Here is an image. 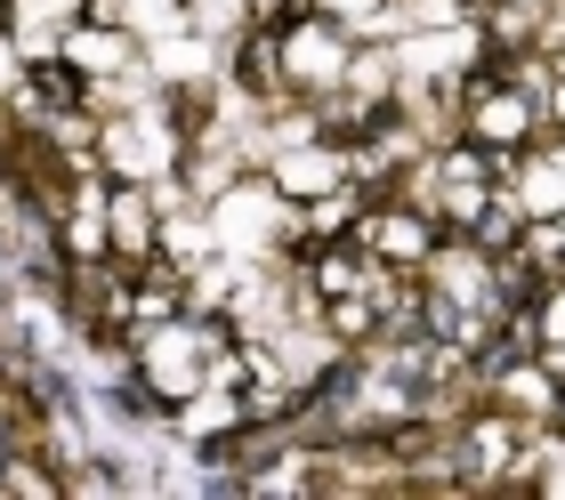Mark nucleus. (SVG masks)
I'll list each match as a JSON object with an SVG mask.
<instances>
[{"label":"nucleus","mask_w":565,"mask_h":500,"mask_svg":"<svg viewBox=\"0 0 565 500\" xmlns=\"http://www.w3.org/2000/svg\"><path fill=\"white\" fill-rule=\"evenodd\" d=\"M97 162H106V178H138V187L170 178L178 162H186V129H178L170 97L138 105V114H106V129H97Z\"/></svg>","instance_id":"obj_1"},{"label":"nucleus","mask_w":565,"mask_h":500,"mask_svg":"<svg viewBox=\"0 0 565 500\" xmlns=\"http://www.w3.org/2000/svg\"><path fill=\"white\" fill-rule=\"evenodd\" d=\"M282 33V82H291V97H331L340 89V73H348V57H355V33L340 17H323V9H299L291 24H275Z\"/></svg>","instance_id":"obj_2"},{"label":"nucleus","mask_w":565,"mask_h":500,"mask_svg":"<svg viewBox=\"0 0 565 500\" xmlns=\"http://www.w3.org/2000/svg\"><path fill=\"white\" fill-rule=\"evenodd\" d=\"M355 243H364L372 258H388V267H428V251H436V219L420 202H372L364 219H355Z\"/></svg>","instance_id":"obj_3"},{"label":"nucleus","mask_w":565,"mask_h":500,"mask_svg":"<svg viewBox=\"0 0 565 500\" xmlns=\"http://www.w3.org/2000/svg\"><path fill=\"white\" fill-rule=\"evenodd\" d=\"M267 178L291 202H316V194H340L348 187V146L340 138H307V146H291V153H267Z\"/></svg>","instance_id":"obj_4"},{"label":"nucleus","mask_w":565,"mask_h":500,"mask_svg":"<svg viewBox=\"0 0 565 500\" xmlns=\"http://www.w3.org/2000/svg\"><path fill=\"white\" fill-rule=\"evenodd\" d=\"M106 226H114V258H130V267H146V258L162 251V202H153V187H138V178H114Z\"/></svg>","instance_id":"obj_5"},{"label":"nucleus","mask_w":565,"mask_h":500,"mask_svg":"<svg viewBox=\"0 0 565 500\" xmlns=\"http://www.w3.org/2000/svg\"><path fill=\"white\" fill-rule=\"evenodd\" d=\"M509 194H518L525 219H557L565 210V146H525V153H509V178H501Z\"/></svg>","instance_id":"obj_6"}]
</instances>
